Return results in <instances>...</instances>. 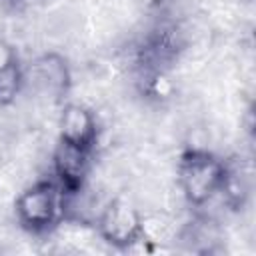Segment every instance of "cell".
Wrapping results in <instances>:
<instances>
[{
  "instance_id": "9",
  "label": "cell",
  "mask_w": 256,
  "mask_h": 256,
  "mask_svg": "<svg viewBox=\"0 0 256 256\" xmlns=\"http://www.w3.org/2000/svg\"><path fill=\"white\" fill-rule=\"evenodd\" d=\"M138 2H140L144 8H154V6H158L162 0H138Z\"/></svg>"
},
{
  "instance_id": "3",
  "label": "cell",
  "mask_w": 256,
  "mask_h": 256,
  "mask_svg": "<svg viewBox=\"0 0 256 256\" xmlns=\"http://www.w3.org/2000/svg\"><path fill=\"white\" fill-rule=\"evenodd\" d=\"M94 226L98 236L116 250H132L146 238L142 214L122 198L108 200L100 208Z\"/></svg>"
},
{
  "instance_id": "5",
  "label": "cell",
  "mask_w": 256,
  "mask_h": 256,
  "mask_svg": "<svg viewBox=\"0 0 256 256\" xmlns=\"http://www.w3.org/2000/svg\"><path fill=\"white\" fill-rule=\"evenodd\" d=\"M92 152L58 140L52 154V180L66 196L76 194L86 186L92 168Z\"/></svg>"
},
{
  "instance_id": "8",
  "label": "cell",
  "mask_w": 256,
  "mask_h": 256,
  "mask_svg": "<svg viewBox=\"0 0 256 256\" xmlns=\"http://www.w3.org/2000/svg\"><path fill=\"white\" fill-rule=\"evenodd\" d=\"M16 66H20V58H18L14 44L0 36V72H6Z\"/></svg>"
},
{
  "instance_id": "6",
  "label": "cell",
  "mask_w": 256,
  "mask_h": 256,
  "mask_svg": "<svg viewBox=\"0 0 256 256\" xmlns=\"http://www.w3.org/2000/svg\"><path fill=\"white\" fill-rule=\"evenodd\" d=\"M58 134H60L58 136L60 142H66L70 146H76L80 150L94 154L100 138V126H98L96 114L84 104L66 102L60 110Z\"/></svg>"
},
{
  "instance_id": "1",
  "label": "cell",
  "mask_w": 256,
  "mask_h": 256,
  "mask_svg": "<svg viewBox=\"0 0 256 256\" xmlns=\"http://www.w3.org/2000/svg\"><path fill=\"white\" fill-rule=\"evenodd\" d=\"M176 174L180 192L186 202L194 208H202L218 198V192L228 174V160L206 148L192 146L182 150Z\"/></svg>"
},
{
  "instance_id": "2",
  "label": "cell",
  "mask_w": 256,
  "mask_h": 256,
  "mask_svg": "<svg viewBox=\"0 0 256 256\" xmlns=\"http://www.w3.org/2000/svg\"><path fill=\"white\" fill-rule=\"evenodd\" d=\"M14 214L26 232L48 234L66 220V194L52 178L36 180L18 194Z\"/></svg>"
},
{
  "instance_id": "4",
  "label": "cell",
  "mask_w": 256,
  "mask_h": 256,
  "mask_svg": "<svg viewBox=\"0 0 256 256\" xmlns=\"http://www.w3.org/2000/svg\"><path fill=\"white\" fill-rule=\"evenodd\" d=\"M24 78L26 82H32L40 94L58 102H62L72 88L70 64L58 52H44L36 56L28 68H24Z\"/></svg>"
},
{
  "instance_id": "7",
  "label": "cell",
  "mask_w": 256,
  "mask_h": 256,
  "mask_svg": "<svg viewBox=\"0 0 256 256\" xmlns=\"http://www.w3.org/2000/svg\"><path fill=\"white\" fill-rule=\"evenodd\" d=\"M24 86H26V78H24L22 64L6 72H0V106L12 104L20 96Z\"/></svg>"
}]
</instances>
